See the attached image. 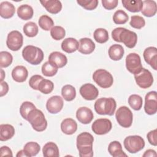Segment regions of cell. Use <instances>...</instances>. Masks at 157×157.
I'll return each instance as SVG.
<instances>
[{
  "label": "cell",
  "instance_id": "cell-16",
  "mask_svg": "<svg viewBox=\"0 0 157 157\" xmlns=\"http://www.w3.org/2000/svg\"><path fill=\"white\" fill-rule=\"evenodd\" d=\"M77 120L82 124H86L91 123L93 120L94 115L92 110L87 107H81L76 112Z\"/></svg>",
  "mask_w": 157,
  "mask_h": 157
},
{
  "label": "cell",
  "instance_id": "cell-14",
  "mask_svg": "<svg viewBox=\"0 0 157 157\" xmlns=\"http://www.w3.org/2000/svg\"><path fill=\"white\" fill-rule=\"evenodd\" d=\"M63 100L59 96H53L47 101L46 108L48 112L52 114L59 113L63 107Z\"/></svg>",
  "mask_w": 157,
  "mask_h": 157
},
{
  "label": "cell",
  "instance_id": "cell-24",
  "mask_svg": "<svg viewBox=\"0 0 157 157\" xmlns=\"http://www.w3.org/2000/svg\"><path fill=\"white\" fill-rule=\"evenodd\" d=\"M142 2L143 6L141 10L142 15L147 17H153L157 10L156 2L153 0H145Z\"/></svg>",
  "mask_w": 157,
  "mask_h": 157
},
{
  "label": "cell",
  "instance_id": "cell-29",
  "mask_svg": "<svg viewBox=\"0 0 157 157\" xmlns=\"http://www.w3.org/2000/svg\"><path fill=\"white\" fill-rule=\"evenodd\" d=\"M43 155L45 157H58L59 149L56 144L52 142L46 143L42 148Z\"/></svg>",
  "mask_w": 157,
  "mask_h": 157
},
{
  "label": "cell",
  "instance_id": "cell-27",
  "mask_svg": "<svg viewBox=\"0 0 157 157\" xmlns=\"http://www.w3.org/2000/svg\"><path fill=\"white\" fill-rule=\"evenodd\" d=\"M124 48L120 44H113L108 50V54L110 58L113 61L120 60L124 55Z\"/></svg>",
  "mask_w": 157,
  "mask_h": 157
},
{
  "label": "cell",
  "instance_id": "cell-34",
  "mask_svg": "<svg viewBox=\"0 0 157 157\" xmlns=\"http://www.w3.org/2000/svg\"><path fill=\"white\" fill-rule=\"evenodd\" d=\"M93 37L98 43H105L109 40L108 31L104 28H97L94 31Z\"/></svg>",
  "mask_w": 157,
  "mask_h": 157
},
{
  "label": "cell",
  "instance_id": "cell-7",
  "mask_svg": "<svg viewBox=\"0 0 157 157\" xmlns=\"http://www.w3.org/2000/svg\"><path fill=\"white\" fill-rule=\"evenodd\" d=\"M93 79L97 85L102 88H108L113 83L112 74L103 69H99L95 71L93 74Z\"/></svg>",
  "mask_w": 157,
  "mask_h": 157
},
{
  "label": "cell",
  "instance_id": "cell-48",
  "mask_svg": "<svg viewBox=\"0 0 157 157\" xmlns=\"http://www.w3.org/2000/svg\"><path fill=\"white\" fill-rule=\"evenodd\" d=\"M147 137L148 142L151 145L153 146L157 145V130L156 129L148 132L147 134Z\"/></svg>",
  "mask_w": 157,
  "mask_h": 157
},
{
  "label": "cell",
  "instance_id": "cell-53",
  "mask_svg": "<svg viewBox=\"0 0 157 157\" xmlns=\"http://www.w3.org/2000/svg\"><path fill=\"white\" fill-rule=\"evenodd\" d=\"M4 77H5V72L2 69H1V78H0L1 82L3 81Z\"/></svg>",
  "mask_w": 157,
  "mask_h": 157
},
{
  "label": "cell",
  "instance_id": "cell-11",
  "mask_svg": "<svg viewBox=\"0 0 157 157\" xmlns=\"http://www.w3.org/2000/svg\"><path fill=\"white\" fill-rule=\"evenodd\" d=\"M134 78L137 85L143 89L150 88L153 83L151 73L145 68H142L139 73L135 74Z\"/></svg>",
  "mask_w": 157,
  "mask_h": 157
},
{
  "label": "cell",
  "instance_id": "cell-49",
  "mask_svg": "<svg viewBox=\"0 0 157 157\" xmlns=\"http://www.w3.org/2000/svg\"><path fill=\"white\" fill-rule=\"evenodd\" d=\"M0 156H12V151L11 149L7 146H2L0 149Z\"/></svg>",
  "mask_w": 157,
  "mask_h": 157
},
{
  "label": "cell",
  "instance_id": "cell-12",
  "mask_svg": "<svg viewBox=\"0 0 157 157\" xmlns=\"http://www.w3.org/2000/svg\"><path fill=\"white\" fill-rule=\"evenodd\" d=\"M112 122L107 118H99L92 124L91 129L97 135H104L112 129Z\"/></svg>",
  "mask_w": 157,
  "mask_h": 157
},
{
  "label": "cell",
  "instance_id": "cell-31",
  "mask_svg": "<svg viewBox=\"0 0 157 157\" xmlns=\"http://www.w3.org/2000/svg\"><path fill=\"white\" fill-rule=\"evenodd\" d=\"M33 9L28 4L21 5L17 9L18 17L23 20L31 19L33 16Z\"/></svg>",
  "mask_w": 157,
  "mask_h": 157
},
{
  "label": "cell",
  "instance_id": "cell-37",
  "mask_svg": "<svg viewBox=\"0 0 157 157\" xmlns=\"http://www.w3.org/2000/svg\"><path fill=\"white\" fill-rule=\"evenodd\" d=\"M54 88V84L53 83L47 79H42L39 86H38V90L40 91L42 93L45 94H48L50 93Z\"/></svg>",
  "mask_w": 157,
  "mask_h": 157
},
{
  "label": "cell",
  "instance_id": "cell-45",
  "mask_svg": "<svg viewBox=\"0 0 157 157\" xmlns=\"http://www.w3.org/2000/svg\"><path fill=\"white\" fill-rule=\"evenodd\" d=\"M77 2L80 6L88 10L95 9L98 5V0H77Z\"/></svg>",
  "mask_w": 157,
  "mask_h": 157
},
{
  "label": "cell",
  "instance_id": "cell-8",
  "mask_svg": "<svg viewBox=\"0 0 157 157\" xmlns=\"http://www.w3.org/2000/svg\"><path fill=\"white\" fill-rule=\"evenodd\" d=\"M118 123L123 128H129L132 123L133 115L131 110L126 106L120 107L115 113Z\"/></svg>",
  "mask_w": 157,
  "mask_h": 157
},
{
  "label": "cell",
  "instance_id": "cell-9",
  "mask_svg": "<svg viewBox=\"0 0 157 157\" xmlns=\"http://www.w3.org/2000/svg\"><path fill=\"white\" fill-rule=\"evenodd\" d=\"M126 67L127 70L134 75L139 73L143 68L140 56L136 53L128 54L126 57Z\"/></svg>",
  "mask_w": 157,
  "mask_h": 157
},
{
  "label": "cell",
  "instance_id": "cell-6",
  "mask_svg": "<svg viewBox=\"0 0 157 157\" xmlns=\"http://www.w3.org/2000/svg\"><path fill=\"white\" fill-rule=\"evenodd\" d=\"M123 144L125 149L128 152L136 153L144 148L145 141L140 136H129L124 139Z\"/></svg>",
  "mask_w": 157,
  "mask_h": 157
},
{
  "label": "cell",
  "instance_id": "cell-36",
  "mask_svg": "<svg viewBox=\"0 0 157 157\" xmlns=\"http://www.w3.org/2000/svg\"><path fill=\"white\" fill-rule=\"evenodd\" d=\"M23 150L28 153L29 157H31L36 156L40 151V147L37 142H29L25 145Z\"/></svg>",
  "mask_w": 157,
  "mask_h": 157
},
{
  "label": "cell",
  "instance_id": "cell-30",
  "mask_svg": "<svg viewBox=\"0 0 157 157\" xmlns=\"http://www.w3.org/2000/svg\"><path fill=\"white\" fill-rule=\"evenodd\" d=\"M123 7L131 12H139L141 11L143 2L140 0H122Z\"/></svg>",
  "mask_w": 157,
  "mask_h": 157
},
{
  "label": "cell",
  "instance_id": "cell-25",
  "mask_svg": "<svg viewBox=\"0 0 157 157\" xmlns=\"http://www.w3.org/2000/svg\"><path fill=\"white\" fill-rule=\"evenodd\" d=\"M15 12V6L10 2L3 1L0 4V15L2 18H10L13 16Z\"/></svg>",
  "mask_w": 157,
  "mask_h": 157
},
{
  "label": "cell",
  "instance_id": "cell-39",
  "mask_svg": "<svg viewBox=\"0 0 157 157\" xmlns=\"http://www.w3.org/2000/svg\"><path fill=\"white\" fill-rule=\"evenodd\" d=\"M128 20V15L123 10H117L113 15V21L117 25H123L126 23Z\"/></svg>",
  "mask_w": 157,
  "mask_h": 157
},
{
  "label": "cell",
  "instance_id": "cell-35",
  "mask_svg": "<svg viewBox=\"0 0 157 157\" xmlns=\"http://www.w3.org/2000/svg\"><path fill=\"white\" fill-rule=\"evenodd\" d=\"M38 23L39 26L45 31H49L53 27L54 21L51 17L47 15H43L40 17Z\"/></svg>",
  "mask_w": 157,
  "mask_h": 157
},
{
  "label": "cell",
  "instance_id": "cell-40",
  "mask_svg": "<svg viewBox=\"0 0 157 157\" xmlns=\"http://www.w3.org/2000/svg\"><path fill=\"white\" fill-rule=\"evenodd\" d=\"M34 109H36V107L33 103L29 101H25L21 104L20 107V115L24 119L27 120L29 113Z\"/></svg>",
  "mask_w": 157,
  "mask_h": 157
},
{
  "label": "cell",
  "instance_id": "cell-52",
  "mask_svg": "<svg viewBox=\"0 0 157 157\" xmlns=\"http://www.w3.org/2000/svg\"><path fill=\"white\" fill-rule=\"evenodd\" d=\"M16 156L17 157H23V156L29 157V155L24 150H20L19 151H18L17 154L16 155Z\"/></svg>",
  "mask_w": 157,
  "mask_h": 157
},
{
  "label": "cell",
  "instance_id": "cell-50",
  "mask_svg": "<svg viewBox=\"0 0 157 157\" xmlns=\"http://www.w3.org/2000/svg\"><path fill=\"white\" fill-rule=\"evenodd\" d=\"M0 86H1L0 96L1 97H2L7 93L9 91V85L6 82L2 81V82H1Z\"/></svg>",
  "mask_w": 157,
  "mask_h": 157
},
{
  "label": "cell",
  "instance_id": "cell-18",
  "mask_svg": "<svg viewBox=\"0 0 157 157\" xmlns=\"http://www.w3.org/2000/svg\"><path fill=\"white\" fill-rule=\"evenodd\" d=\"M48 61L57 68H61L66 65L67 59L63 53L59 52H53L50 54Z\"/></svg>",
  "mask_w": 157,
  "mask_h": 157
},
{
  "label": "cell",
  "instance_id": "cell-26",
  "mask_svg": "<svg viewBox=\"0 0 157 157\" xmlns=\"http://www.w3.org/2000/svg\"><path fill=\"white\" fill-rule=\"evenodd\" d=\"M108 151L113 157H127V155L123 151L120 142L115 140L111 142L108 146Z\"/></svg>",
  "mask_w": 157,
  "mask_h": 157
},
{
  "label": "cell",
  "instance_id": "cell-5",
  "mask_svg": "<svg viewBox=\"0 0 157 157\" xmlns=\"http://www.w3.org/2000/svg\"><path fill=\"white\" fill-rule=\"evenodd\" d=\"M27 120L31 124L33 128L37 132L44 131L47 127V121L40 110L37 109L32 110L28 115Z\"/></svg>",
  "mask_w": 157,
  "mask_h": 157
},
{
  "label": "cell",
  "instance_id": "cell-4",
  "mask_svg": "<svg viewBox=\"0 0 157 157\" xmlns=\"http://www.w3.org/2000/svg\"><path fill=\"white\" fill-rule=\"evenodd\" d=\"M22 56L24 59L31 64L38 65L42 61L44 55L40 48L29 45L23 49Z\"/></svg>",
  "mask_w": 157,
  "mask_h": 157
},
{
  "label": "cell",
  "instance_id": "cell-19",
  "mask_svg": "<svg viewBox=\"0 0 157 157\" xmlns=\"http://www.w3.org/2000/svg\"><path fill=\"white\" fill-rule=\"evenodd\" d=\"M95 49V44L93 41L87 37L82 38L79 40V47L78 50L84 55H89L93 52Z\"/></svg>",
  "mask_w": 157,
  "mask_h": 157
},
{
  "label": "cell",
  "instance_id": "cell-15",
  "mask_svg": "<svg viewBox=\"0 0 157 157\" xmlns=\"http://www.w3.org/2000/svg\"><path fill=\"white\" fill-rule=\"evenodd\" d=\"M80 93L83 98L88 101H92L97 98L99 95L98 88L91 83H85L80 88Z\"/></svg>",
  "mask_w": 157,
  "mask_h": 157
},
{
  "label": "cell",
  "instance_id": "cell-3",
  "mask_svg": "<svg viewBox=\"0 0 157 157\" xmlns=\"http://www.w3.org/2000/svg\"><path fill=\"white\" fill-rule=\"evenodd\" d=\"M117 107L115 100L112 98H101L96 100L94 107L96 112L99 115L112 116L114 114Z\"/></svg>",
  "mask_w": 157,
  "mask_h": 157
},
{
  "label": "cell",
  "instance_id": "cell-44",
  "mask_svg": "<svg viewBox=\"0 0 157 157\" xmlns=\"http://www.w3.org/2000/svg\"><path fill=\"white\" fill-rule=\"evenodd\" d=\"M129 24L131 27L139 29L145 26V21L142 17L139 15H132L131 17Z\"/></svg>",
  "mask_w": 157,
  "mask_h": 157
},
{
  "label": "cell",
  "instance_id": "cell-28",
  "mask_svg": "<svg viewBox=\"0 0 157 157\" xmlns=\"http://www.w3.org/2000/svg\"><path fill=\"white\" fill-rule=\"evenodd\" d=\"M15 134V129L9 124H1L0 125V140L6 141L10 139Z\"/></svg>",
  "mask_w": 157,
  "mask_h": 157
},
{
  "label": "cell",
  "instance_id": "cell-1",
  "mask_svg": "<svg viewBox=\"0 0 157 157\" xmlns=\"http://www.w3.org/2000/svg\"><path fill=\"white\" fill-rule=\"evenodd\" d=\"M112 37L115 42H123L129 48H134L137 42L136 33L122 27L115 28L112 31Z\"/></svg>",
  "mask_w": 157,
  "mask_h": 157
},
{
  "label": "cell",
  "instance_id": "cell-13",
  "mask_svg": "<svg viewBox=\"0 0 157 157\" xmlns=\"http://www.w3.org/2000/svg\"><path fill=\"white\" fill-rule=\"evenodd\" d=\"M144 110L147 114L151 115L157 112V93L155 91L148 92L145 98Z\"/></svg>",
  "mask_w": 157,
  "mask_h": 157
},
{
  "label": "cell",
  "instance_id": "cell-20",
  "mask_svg": "<svg viewBox=\"0 0 157 157\" xmlns=\"http://www.w3.org/2000/svg\"><path fill=\"white\" fill-rule=\"evenodd\" d=\"M61 129L64 134L71 135L76 132L77 129V124L74 119L67 118L62 121L61 123Z\"/></svg>",
  "mask_w": 157,
  "mask_h": 157
},
{
  "label": "cell",
  "instance_id": "cell-41",
  "mask_svg": "<svg viewBox=\"0 0 157 157\" xmlns=\"http://www.w3.org/2000/svg\"><path fill=\"white\" fill-rule=\"evenodd\" d=\"M58 68L51 64L48 61L43 64L42 66V72L46 77H53L58 72Z\"/></svg>",
  "mask_w": 157,
  "mask_h": 157
},
{
  "label": "cell",
  "instance_id": "cell-33",
  "mask_svg": "<svg viewBox=\"0 0 157 157\" xmlns=\"http://www.w3.org/2000/svg\"><path fill=\"white\" fill-rule=\"evenodd\" d=\"M25 34L29 37H33L36 36L39 31L37 25L33 21H29L26 23L23 28Z\"/></svg>",
  "mask_w": 157,
  "mask_h": 157
},
{
  "label": "cell",
  "instance_id": "cell-22",
  "mask_svg": "<svg viewBox=\"0 0 157 157\" xmlns=\"http://www.w3.org/2000/svg\"><path fill=\"white\" fill-rule=\"evenodd\" d=\"M40 2L49 13L52 14L59 13L62 9V4L58 0H44L40 1Z\"/></svg>",
  "mask_w": 157,
  "mask_h": 157
},
{
  "label": "cell",
  "instance_id": "cell-42",
  "mask_svg": "<svg viewBox=\"0 0 157 157\" xmlns=\"http://www.w3.org/2000/svg\"><path fill=\"white\" fill-rule=\"evenodd\" d=\"M13 61L12 55L8 52L2 51L0 52V66L2 67H7Z\"/></svg>",
  "mask_w": 157,
  "mask_h": 157
},
{
  "label": "cell",
  "instance_id": "cell-10",
  "mask_svg": "<svg viewBox=\"0 0 157 157\" xmlns=\"http://www.w3.org/2000/svg\"><path fill=\"white\" fill-rule=\"evenodd\" d=\"M23 43V35L18 31H12L8 34L6 40V44L7 47L12 51L19 50L22 47Z\"/></svg>",
  "mask_w": 157,
  "mask_h": 157
},
{
  "label": "cell",
  "instance_id": "cell-43",
  "mask_svg": "<svg viewBox=\"0 0 157 157\" xmlns=\"http://www.w3.org/2000/svg\"><path fill=\"white\" fill-rule=\"evenodd\" d=\"M50 35L53 39L59 40L64 37L66 31L64 28L61 26H54L50 30Z\"/></svg>",
  "mask_w": 157,
  "mask_h": 157
},
{
  "label": "cell",
  "instance_id": "cell-51",
  "mask_svg": "<svg viewBox=\"0 0 157 157\" xmlns=\"http://www.w3.org/2000/svg\"><path fill=\"white\" fill-rule=\"evenodd\" d=\"M143 157H153V156H156V153L154 150L152 149H148L146 150L144 153L142 155Z\"/></svg>",
  "mask_w": 157,
  "mask_h": 157
},
{
  "label": "cell",
  "instance_id": "cell-38",
  "mask_svg": "<svg viewBox=\"0 0 157 157\" xmlns=\"http://www.w3.org/2000/svg\"><path fill=\"white\" fill-rule=\"evenodd\" d=\"M142 98L138 94H131L128 98V104L135 110H139L142 108Z\"/></svg>",
  "mask_w": 157,
  "mask_h": 157
},
{
  "label": "cell",
  "instance_id": "cell-47",
  "mask_svg": "<svg viewBox=\"0 0 157 157\" xmlns=\"http://www.w3.org/2000/svg\"><path fill=\"white\" fill-rule=\"evenodd\" d=\"M102 6L107 10H112L115 9L118 3V0H102Z\"/></svg>",
  "mask_w": 157,
  "mask_h": 157
},
{
  "label": "cell",
  "instance_id": "cell-21",
  "mask_svg": "<svg viewBox=\"0 0 157 157\" xmlns=\"http://www.w3.org/2000/svg\"><path fill=\"white\" fill-rule=\"evenodd\" d=\"M28 75L27 69L23 66H17L12 71V78L17 82L21 83L25 82Z\"/></svg>",
  "mask_w": 157,
  "mask_h": 157
},
{
  "label": "cell",
  "instance_id": "cell-32",
  "mask_svg": "<svg viewBox=\"0 0 157 157\" xmlns=\"http://www.w3.org/2000/svg\"><path fill=\"white\" fill-rule=\"evenodd\" d=\"M61 94L66 101H71L76 96L75 88L71 85H66L61 89Z\"/></svg>",
  "mask_w": 157,
  "mask_h": 157
},
{
  "label": "cell",
  "instance_id": "cell-2",
  "mask_svg": "<svg viewBox=\"0 0 157 157\" xmlns=\"http://www.w3.org/2000/svg\"><path fill=\"white\" fill-rule=\"evenodd\" d=\"M77 148L80 157H92L93 156V136L88 132H83L77 137Z\"/></svg>",
  "mask_w": 157,
  "mask_h": 157
},
{
  "label": "cell",
  "instance_id": "cell-17",
  "mask_svg": "<svg viewBox=\"0 0 157 157\" xmlns=\"http://www.w3.org/2000/svg\"><path fill=\"white\" fill-rule=\"evenodd\" d=\"M144 58L145 62L148 64L154 70H156L157 63V49L155 47H149L145 49Z\"/></svg>",
  "mask_w": 157,
  "mask_h": 157
},
{
  "label": "cell",
  "instance_id": "cell-46",
  "mask_svg": "<svg viewBox=\"0 0 157 157\" xmlns=\"http://www.w3.org/2000/svg\"><path fill=\"white\" fill-rule=\"evenodd\" d=\"M42 79H44L42 76L40 75H34L29 80V85L33 90H38V86Z\"/></svg>",
  "mask_w": 157,
  "mask_h": 157
},
{
  "label": "cell",
  "instance_id": "cell-23",
  "mask_svg": "<svg viewBox=\"0 0 157 157\" xmlns=\"http://www.w3.org/2000/svg\"><path fill=\"white\" fill-rule=\"evenodd\" d=\"M78 41L75 38L72 37L66 38L61 43L62 50L67 53H72L73 52H75L76 50H78Z\"/></svg>",
  "mask_w": 157,
  "mask_h": 157
}]
</instances>
